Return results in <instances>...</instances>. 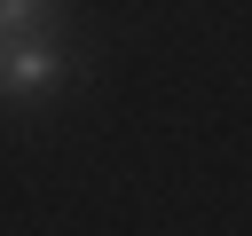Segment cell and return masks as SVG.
Masks as SVG:
<instances>
[{
	"label": "cell",
	"instance_id": "cell-1",
	"mask_svg": "<svg viewBox=\"0 0 252 236\" xmlns=\"http://www.w3.org/2000/svg\"><path fill=\"white\" fill-rule=\"evenodd\" d=\"M55 79H71V55H63V47H47V39H16V55L0 63V87H8V94H24V102H32L39 87H55Z\"/></svg>",
	"mask_w": 252,
	"mask_h": 236
},
{
	"label": "cell",
	"instance_id": "cell-2",
	"mask_svg": "<svg viewBox=\"0 0 252 236\" xmlns=\"http://www.w3.org/2000/svg\"><path fill=\"white\" fill-rule=\"evenodd\" d=\"M55 16H63V0H0V31L8 39H47Z\"/></svg>",
	"mask_w": 252,
	"mask_h": 236
},
{
	"label": "cell",
	"instance_id": "cell-3",
	"mask_svg": "<svg viewBox=\"0 0 252 236\" xmlns=\"http://www.w3.org/2000/svg\"><path fill=\"white\" fill-rule=\"evenodd\" d=\"M0 63H8V31H0Z\"/></svg>",
	"mask_w": 252,
	"mask_h": 236
}]
</instances>
